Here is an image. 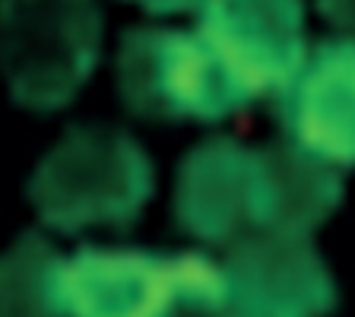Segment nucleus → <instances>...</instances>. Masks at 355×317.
Returning a JSON list of instances; mask_svg holds the SVG:
<instances>
[{
    "instance_id": "obj_6",
    "label": "nucleus",
    "mask_w": 355,
    "mask_h": 317,
    "mask_svg": "<svg viewBox=\"0 0 355 317\" xmlns=\"http://www.w3.org/2000/svg\"><path fill=\"white\" fill-rule=\"evenodd\" d=\"M276 121L288 146L330 165L355 169V42L327 38L276 96Z\"/></svg>"
},
{
    "instance_id": "obj_10",
    "label": "nucleus",
    "mask_w": 355,
    "mask_h": 317,
    "mask_svg": "<svg viewBox=\"0 0 355 317\" xmlns=\"http://www.w3.org/2000/svg\"><path fill=\"white\" fill-rule=\"evenodd\" d=\"M155 317H241L222 260L200 251L175 254L168 298Z\"/></svg>"
},
{
    "instance_id": "obj_11",
    "label": "nucleus",
    "mask_w": 355,
    "mask_h": 317,
    "mask_svg": "<svg viewBox=\"0 0 355 317\" xmlns=\"http://www.w3.org/2000/svg\"><path fill=\"white\" fill-rule=\"evenodd\" d=\"M320 13L327 16L333 29L343 32V38L355 42V3H320Z\"/></svg>"
},
{
    "instance_id": "obj_5",
    "label": "nucleus",
    "mask_w": 355,
    "mask_h": 317,
    "mask_svg": "<svg viewBox=\"0 0 355 317\" xmlns=\"http://www.w3.org/2000/svg\"><path fill=\"white\" fill-rule=\"evenodd\" d=\"M248 102L279 96L308 58L302 3H184Z\"/></svg>"
},
{
    "instance_id": "obj_9",
    "label": "nucleus",
    "mask_w": 355,
    "mask_h": 317,
    "mask_svg": "<svg viewBox=\"0 0 355 317\" xmlns=\"http://www.w3.org/2000/svg\"><path fill=\"white\" fill-rule=\"evenodd\" d=\"M3 317H70L67 257L38 232H22L3 257Z\"/></svg>"
},
{
    "instance_id": "obj_1",
    "label": "nucleus",
    "mask_w": 355,
    "mask_h": 317,
    "mask_svg": "<svg viewBox=\"0 0 355 317\" xmlns=\"http://www.w3.org/2000/svg\"><path fill=\"white\" fill-rule=\"evenodd\" d=\"M346 187L336 169L295 146H248L213 137L178 165V229L213 248H235L251 238L311 235L343 207Z\"/></svg>"
},
{
    "instance_id": "obj_8",
    "label": "nucleus",
    "mask_w": 355,
    "mask_h": 317,
    "mask_svg": "<svg viewBox=\"0 0 355 317\" xmlns=\"http://www.w3.org/2000/svg\"><path fill=\"white\" fill-rule=\"evenodd\" d=\"M175 254L83 244L67 257L70 317H155L171 286Z\"/></svg>"
},
{
    "instance_id": "obj_4",
    "label": "nucleus",
    "mask_w": 355,
    "mask_h": 317,
    "mask_svg": "<svg viewBox=\"0 0 355 317\" xmlns=\"http://www.w3.org/2000/svg\"><path fill=\"white\" fill-rule=\"evenodd\" d=\"M96 3H7L3 70L10 96L29 111H58L76 98L102 54Z\"/></svg>"
},
{
    "instance_id": "obj_7",
    "label": "nucleus",
    "mask_w": 355,
    "mask_h": 317,
    "mask_svg": "<svg viewBox=\"0 0 355 317\" xmlns=\"http://www.w3.org/2000/svg\"><path fill=\"white\" fill-rule=\"evenodd\" d=\"M222 266L241 317H330L340 302L327 260L302 238H251Z\"/></svg>"
},
{
    "instance_id": "obj_2",
    "label": "nucleus",
    "mask_w": 355,
    "mask_h": 317,
    "mask_svg": "<svg viewBox=\"0 0 355 317\" xmlns=\"http://www.w3.org/2000/svg\"><path fill=\"white\" fill-rule=\"evenodd\" d=\"M155 191L143 146L111 124H73L35 165L26 194L38 219L60 235L124 229Z\"/></svg>"
},
{
    "instance_id": "obj_3",
    "label": "nucleus",
    "mask_w": 355,
    "mask_h": 317,
    "mask_svg": "<svg viewBox=\"0 0 355 317\" xmlns=\"http://www.w3.org/2000/svg\"><path fill=\"white\" fill-rule=\"evenodd\" d=\"M118 96L143 121L216 124L251 105L203 32L162 26H140L121 35Z\"/></svg>"
}]
</instances>
